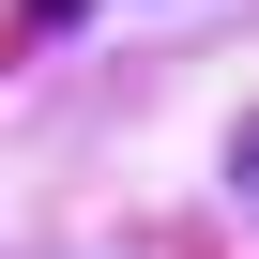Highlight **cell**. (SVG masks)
Wrapping results in <instances>:
<instances>
[{
	"label": "cell",
	"instance_id": "1",
	"mask_svg": "<svg viewBox=\"0 0 259 259\" xmlns=\"http://www.w3.org/2000/svg\"><path fill=\"white\" fill-rule=\"evenodd\" d=\"M229 183H244V198H259V107H244V122H229Z\"/></svg>",
	"mask_w": 259,
	"mask_h": 259
}]
</instances>
